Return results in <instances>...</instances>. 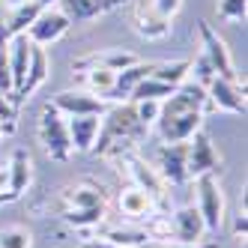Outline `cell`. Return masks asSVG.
Returning a JSON list of instances; mask_svg holds the SVG:
<instances>
[{
    "mask_svg": "<svg viewBox=\"0 0 248 248\" xmlns=\"http://www.w3.org/2000/svg\"><path fill=\"white\" fill-rule=\"evenodd\" d=\"M203 111H206V90L194 81H183L168 99H162V108H158L155 123L162 140L165 144L188 140L194 132H201Z\"/></svg>",
    "mask_w": 248,
    "mask_h": 248,
    "instance_id": "1",
    "label": "cell"
},
{
    "mask_svg": "<svg viewBox=\"0 0 248 248\" xmlns=\"http://www.w3.org/2000/svg\"><path fill=\"white\" fill-rule=\"evenodd\" d=\"M105 120L99 123V135L90 153H108L114 140H140L147 135V126L138 120L135 102H117L111 111L102 114Z\"/></svg>",
    "mask_w": 248,
    "mask_h": 248,
    "instance_id": "2",
    "label": "cell"
},
{
    "mask_svg": "<svg viewBox=\"0 0 248 248\" xmlns=\"http://www.w3.org/2000/svg\"><path fill=\"white\" fill-rule=\"evenodd\" d=\"M39 138H42V144L54 162H69V155H72L69 126H66L63 114L57 108H51V105H45V111L39 117Z\"/></svg>",
    "mask_w": 248,
    "mask_h": 248,
    "instance_id": "3",
    "label": "cell"
},
{
    "mask_svg": "<svg viewBox=\"0 0 248 248\" xmlns=\"http://www.w3.org/2000/svg\"><path fill=\"white\" fill-rule=\"evenodd\" d=\"M198 212H201L203 227L209 233H218V227L224 221V198L216 183V173L198 176Z\"/></svg>",
    "mask_w": 248,
    "mask_h": 248,
    "instance_id": "4",
    "label": "cell"
},
{
    "mask_svg": "<svg viewBox=\"0 0 248 248\" xmlns=\"http://www.w3.org/2000/svg\"><path fill=\"white\" fill-rule=\"evenodd\" d=\"M198 33H201V42H203V54H206V60L212 63V69H216V75L224 78V81L239 84V72H236L233 60H230V51H227L224 39H221L206 21H198Z\"/></svg>",
    "mask_w": 248,
    "mask_h": 248,
    "instance_id": "5",
    "label": "cell"
},
{
    "mask_svg": "<svg viewBox=\"0 0 248 248\" xmlns=\"http://www.w3.org/2000/svg\"><path fill=\"white\" fill-rule=\"evenodd\" d=\"M186 168H188V180L194 176H203V173H218L221 170V158L216 153V147H212L209 135L203 132H194L188 138V158H186Z\"/></svg>",
    "mask_w": 248,
    "mask_h": 248,
    "instance_id": "6",
    "label": "cell"
},
{
    "mask_svg": "<svg viewBox=\"0 0 248 248\" xmlns=\"http://www.w3.org/2000/svg\"><path fill=\"white\" fill-rule=\"evenodd\" d=\"M69 27H72V21L66 18L63 9H45L39 18L24 30V36H27L33 45H42V48H45V45H54Z\"/></svg>",
    "mask_w": 248,
    "mask_h": 248,
    "instance_id": "7",
    "label": "cell"
},
{
    "mask_svg": "<svg viewBox=\"0 0 248 248\" xmlns=\"http://www.w3.org/2000/svg\"><path fill=\"white\" fill-rule=\"evenodd\" d=\"M51 108H57L63 117H87V114H105V102L87 90H63L57 96H51Z\"/></svg>",
    "mask_w": 248,
    "mask_h": 248,
    "instance_id": "8",
    "label": "cell"
},
{
    "mask_svg": "<svg viewBox=\"0 0 248 248\" xmlns=\"http://www.w3.org/2000/svg\"><path fill=\"white\" fill-rule=\"evenodd\" d=\"M188 140H180V144H162L158 147V176L170 186H183L188 180Z\"/></svg>",
    "mask_w": 248,
    "mask_h": 248,
    "instance_id": "9",
    "label": "cell"
},
{
    "mask_svg": "<svg viewBox=\"0 0 248 248\" xmlns=\"http://www.w3.org/2000/svg\"><path fill=\"white\" fill-rule=\"evenodd\" d=\"M206 108H218L230 114H245V96L239 90V84L224 81V78H212L206 84Z\"/></svg>",
    "mask_w": 248,
    "mask_h": 248,
    "instance_id": "10",
    "label": "cell"
},
{
    "mask_svg": "<svg viewBox=\"0 0 248 248\" xmlns=\"http://www.w3.org/2000/svg\"><path fill=\"white\" fill-rule=\"evenodd\" d=\"M129 0H60V6L66 12V18L72 24H81V21H93L99 15L111 12V9H120L126 6Z\"/></svg>",
    "mask_w": 248,
    "mask_h": 248,
    "instance_id": "11",
    "label": "cell"
},
{
    "mask_svg": "<svg viewBox=\"0 0 248 248\" xmlns=\"http://www.w3.org/2000/svg\"><path fill=\"white\" fill-rule=\"evenodd\" d=\"M150 72H153V63H140V60L132 63L129 69H123V72H117L111 90L105 93V102H126L132 96L135 87L144 81V78H150Z\"/></svg>",
    "mask_w": 248,
    "mask_h": 248,
    "instance_id": "12",
    "label": "cell"
},
{
    "mask_svg": "<svg viewBox=\"0 0 248 248\" xmlns=\"http://www.w3.org/2000/svg\"><path fill=\"white\" fill-rule=\"evenodd\" d=\"M203 233H206V227H203V218H201L198 206H183V209L173 212V218H170V236L173 239H180V242H201Z\"/></svg>",
    "mask_w": 248,
    "mask_h": 248,
    "instance_id": "13",
    "label": "cell"
},
{
    "mask_svg": "<svg viewBox=\"0 0 248 248\" xmlns=\"http://www.w3.org/2000/svg\"><path fill=\"white\" fill-rule=\"evenodd\" d=\"M129 165H132L129 170H132V176H135V186H138V188H144L150 198L155 201L158 209H165L168 203H165V191H162V188H165V186H162V176H158V173L144 162V158H135V155H132V158H129Z\"/></svg>",
    "mask_w": 248,
    "mask_h": 248,
    "instance_id": "14",
    "label": "cell"
},
{
    "mask_svg": "<svg viewBox=\"0 0 248 248\" xmlns=\"http://www.w3.org/2000/svg\"><path fill=\"white\" fill-rule=\"evenodd\" d=\"M99 117L96 114H87V117H69V140H72V150L78 153H90L96 144V135H99Z\"/></svg>",
    "mask_w": 248,
    "mask_h": 248,
    "instance_id": "15",
    "label": "cell"
},
{
    "mask_svg": "<svg viewBox=\"0 0 248 248\" xmlns=\"http://www.w3.org/2000/svg\"><path fill=\"white\" fill-rule=\"evenodd\" d=\"M132 63H138L135 54L123 48H108V51H96V54H87L81 60H75L72 69H84V66H102V69H111V72H123V69H129Z\"/></svg>",
    "mask_w": 248,
    "mask_h": 248,
    "instance_id": "16",
    "label": "cell"
},
{
    "mask_svg": "<svg viewBox=\"0 0 248 248\" xmlns=\"http://www.w3.org/2000/svg\"><path fill=\"white\" fill-rule=\"evenodd\" d=\"M135 33L144 39H165L170 33V18L165 15H158L153 6H138L135 9Z\"/></svg>",
    "mask_w": 248,
    "mask_h": 248,
    "instance_id": "17",
    "label": "cell"
},
{
    "mask_svg": "<svg viewBox=\"0 0 248 248\" xmlns=\"http://www.w3.org/2000/svg\"><path fill=\"white\" fill-rule=\"evenodd\" d=\"M6 173H9V191L12 194H24V188L30 186L33 180V162H30V153L27 150H15L9 165H6Z\"/></svg>",
    "mask_w": 248,
    "mask_h": 248,
    "instance_id": "18",
    "label": "cell"
},
{
    "mask_svg": "<svg viewBox=\"0 0 248 248\" xmlns=\"http://www.w3.org/2000/svg\"><path fill=\"white\" fill-rule=\"evenodd\" d=\"M120 209L126 212V216H132V218H150L158 206H155V201L150 198L144 188L132 186V188H126L120 194Z\"/></svg>",
    "mask_w": 248,
    "mask_h": 248,
    "instance_id": "19",
    "label": "cell"
},
{
    "mask_svg": "<svg viewBox=\"0 0 248 248\" xmlns=\"http://www.w3.org/2000/svg\"><path fill=\"white\" fill-rule=\"evenodd\" d=\"M63 198L69 203V209H87V206H102L105 203V191L99 186H72L63 191Z\"/></svg>",
    "mask_w": 248,
    "mask_h": 248,
    "instance_id": "20",
    "label": "cell"
},
{
    "mask_svg": "<svg viewBox=\"0 0 248 248\" xmlns=\"http://www.w3.org/2000/svg\"><path fill=\"white\" fill-rule=\"evenodd\" d=\"M75 72H81V78L87 81V87H90V93L105 102V93L111 90L117 72H111V69H102V66H84V69H75Z\"/></svg>",
    "mask_w": 248,
    "mask_h": 248,
    "instance_id": "21",
    "label": "cell"
},
{
    "mask_svg": "<svg viewBox=\"0 0 248 248\" xmlns=\"http://www.w3.org/2000/svg\"><path fill=\"white\" fill-rule=\"evenodd\" d=\"M191 72V60H173V63H153V78L165 81L170 87H180Z\"/></svg>",
    "mask_w": 248,
    "mask_h": 248,
    "instance_id": "22",
    "label": "cell"
},
{
    "mask_svg": "<svg viewBox=\"0 0 248 248\" xmlns=\"http://www.w3.org/2000/svg\"><path fill=\"white\" fill-rule=\"evenodd\" d=\"M176 90V87H170V84H165V81H158V78H144L135 90H132V96H129V102H144V99H153V102H162V99H168L170 93Z\"/></svg>",
    "mask_w": 248,
    "mask_h": 248,
    "instance_id": "23",
    "label": "cell"
},
{
    "mask_svg": "<svg viewBox=\"0 0 248 248\" xmlns=\"http://www.w3.org/2000/svg\"><path fill=\"white\" fill-rule=\"evenodd\" d=\"M105 239L114 242L117 248H140V245H150V233L140 227H114L105 233Z\"/></svg>",
    "mask_w": 248,
    "mask_h": 248,
    "instance_id": "24",
    "label": "cell"
},
{
    "mask_svg": "<svg viewBox=\"0 0 248 248\" xmlns=\"http://www.w3.org/2000/svg\"><path fill=\"white\" fill-rule=\"evenodd\" d=\"M63 218L72 227H93V224H99L105 218V203L102 206H87V209H66Z\"/></svg>",
    "mask_w": 248,
    "mask_h": 248,
    "instance_id": "25",
    "label": "cell"
},
{
    "mask_svg": "<svg viewBox=\"0 0 248 248\" xmlns=\"http://www.w3.org/2000/svg\"><path fill=\"white\" fill-rule=\"evenodd\" d=\"M33 233L27 227H3L0 230V248H30Z\"/></svg>",
    "mask_w": 248,
    "mask_h": 248,
    "instance_id": "26",
    "label": "cell"
},
{
    "mask_svg": "<svg viewBox=\"0 0 248 248\" xmlns=\"http://www.w3.org/2000/svg\"><path fill=\"white\" fill-rule=\"evenodd\" d=\"M218 18L227 21V24H233V21H242L245 18V0H218Z\"/></svg>",
    "mask_w": 248,
    "mask_h": 248,
    "instance_id": "27",
    "label": "cell"
},
{
    "mask_svg": "<svg viewBox=\"0 0 248 248\" xmlns=\"http://www.w3.org/2000/svg\"><path fill=\"white\" fill-rule=\"evenodd\" d=\"M191 72H194V84H201L206 90V84L216 78V69H212V63L206 60V54H198L191 60Z\"/></svg>",
    "mask_w": 248,
    "mask_h": 248,
    "instance_id": "28",
    "label": "cell"
},
{
    "mask_svg": "<svg viewBox=\"0 0 248 248\" xmlns=\"http://www.w3.org/2000/svg\"><path fill=\"white\" fill-rule=\"evenodd\" d=\"M158 108H162V102H153V99H144V102H135V111H138V120L144 123L150 129L153 123L158 120Z\"/></svg>",
    "mask_w": 248,
    "mask_h": 248,
    "instance_id": "29",
    "label": "cell"
},
{
    "mask_svg": "<svg viewBox=\"0 0 248 248\" xmlns=\"http://www.w3.org/2000/svg\"><path fill=\"white\" fill-rule=\"evenodd\" d=\"M0 93H3V96H12V72H9L6 42H0Z\"/></svg>",
    "mask_w": 248,
    "mask_h": 248,
    "instance_id": "30",
    "label": "cell"
},
{
    "mask_svg": "<svg viewBox=\"0 0 248 248\" xmlns=\"http://www.w3.org/2000/svg\"><path fill=\"white\" fill-rule=\"evenodd\" d=\"M183 6V0H153V9L158 15H165V18H170V15Z\"/></svg>",
    "mask_w": 248,
    "mask_h": 248,
    "instance_id": "31",
    "label": "cell"
},
{
    "mask_svg": "<svg viewBox=\"0 0 248 248\" xmlns=\"http://www.w3.org/2000/svg\"><path fill=\"white\" fill-rule=\"evenodd\" d=\"M15 120H18V111L12 108L9 96H3V93H0V123H15Z\"/></svg>",
    "mask_w": 248,
    "mask_h": 248,
    "instance_id": "32",
    "label": "cell"
},
{
    "mask_svg": "<svg viewBox=\"0 0 248 248\" xmlns=\"http://www.w3.org/2000/svg\"><path fill=\"white\" fill-rule=\"evenodd\" d=\"M245 230H248V218H245V209L236 216V221H233V233L236 236H245Z\"/></svg>",
    "mask_w": 248,
    "mask_h": 248,
    "instance_id": "33",
    "label": "cell"
},
{
    "mask_svg": "<svg viewBox=\"0 0 248 248\" xmlns=\"http://www.w3.org/2000/svg\"><path fill=\"white\" fill-rule=\"evenodd\" d=\"M165 248H218V242H176V245H165Z\"/></svg>",
    "mask_w": 248,
    "mask_h": 248,
    "instance_id": "34",
    "label": "cell"
},
{
    "mask_svg": "<svg viewBox=\"0 0 248 248\" xmlns=\"http://www.w3.org/2000/svg\"><path fill=\"white\" fill-rule=\"evenodd\" d=\"M81 248H117V245L108 239H87V242H81Z\"/></svg>",
    "mask_w": 248,
    "mask_h": 248,
    "instance_id": "35",
    "label": "cell"
},
{
    "mask_svg": "<svg viewBox=\"0 0 248 248\" xmlns=\"http://www.w3.org/2000/svg\"><path fill=\"white\" fill-rule=\"evenodd\" d=\"M12 201H18V194H12V191H0V206H6Z\"/></svg>",
    "mask_w": 248,
    "mask_h": 248,
    "instance_id": "36",
    "label": "cell"
},
{
    "mask_svg": "<svg viewBox=\"0 0 248 248\" xmlns=\"http://www.w3.org/2000/svg\"><path fill=\"white\" fill-rule=\"evenodd\" d=\"M0 191H9V173H6V168H0Z\"/></svg>",
    "mask_w": 248,
    "mask_h": 248,
    "instance_id": "37",
    "label": "cell"
},
{
    "mask_svg": "<svg viewBox=\"0 0 248 248\" xmlns=\"http://www.w3.org/2000/svg\"><path fill=\"white\" fill-rule=\"evenodd\" d=\"M15 132V123H0V138H6Z\"/></svg>",
    "mask_w": 248,
    "mask_h": 248,
    "instance_id": "38",
    "label": "cell"
},
{
    "mask_svg": "<svg viewBox=\"0 0 248 248\" xmlns=\"http://www.w3.org/2000/svg\"><path fill=\"white\" fill-rule=\"evenodd\" d=\"M6 3H9V6H21V3H24V0H6Z\"/></svg>",
    "mask_w": 248,
    "mask_h": 248,
    "instance_id": "39",
    "label": "cell"
}]
</instances>
